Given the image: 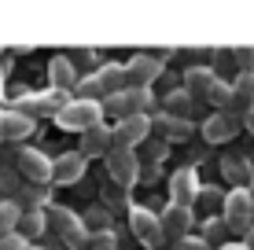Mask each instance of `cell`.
Masks as SVG:
<instances>
[{"mask_svg":"<svg viewBox=\"0 0 254 250\" xmlns=\"http://www.w3.org/2000/svg\"><path fill=\"white\" fill-rule=\"evenodd\" d=\"M243 125H247V129H251V136H254V110H251L247 118H243Z\"/></svg>","mask_w":254,"mask_h":250,"instance_id":"cell-34","label":"cell"},{"mask_svg":"<svg viewBox=\"0 0 254 250\" xmlns=\"http://www.w3.org/2000/svg\"><path fill=\"white\" fill-rule=\"evenodd\" d=\"M151 103H155L151 89H122V92H115V96L103 100V110L115 114L118 122H126V118H133V114H144Z\"/></svg>","mask_w":254,"mask_h":250,"instance_id":"cell-2","label":"cell"},{"mask_svg":"<svg viewBox=\"0 0 254 250\" xmlns=\"http://www.w3.org/2000/svg\"><path fill=\"white\" fill-rule=\"evenodd\" d=\"M217 202V188H203V192H199V202L195 206H214Z\"/></svg>","mask_w":254,"mask_h":250,"instance_id":"cell-32","label":"cell"},{"mask_svg":"<svg viewBox=\"0 0 254 250\" xmlns=\"http://www.w3.org/2000/svg\"><path fill=\"white\" fill-rule=\"evenodd\" d=\"M199 192H203V184H199L195 169H177V173L170 177V202L173 206H195L199 202Z\"/></svg>","mask_w":254,"mask_h":250,"instance_id":"cell-6","label":"cell"},{"mask_svg":"<svg viewBox=\"0 0 254 250\" xmlns=\"http://www.w3.org/2000/svg\"><path fill=\"white\" fill-rule=\"evenodd\" d=\"M221 250H251L247 243H221Z\"/></svg>","mask_w":254,"mask_h":250,"instance_id":"cell-33","label":"cell"},{"mask_svg":"<svg viewBox=\"0 0 254 250\" xmlns=\"http://www.w3.org/2000/svg\"><path fill=\"white\" fill-rule=\"evenodd\" d=\"M103 103L100 100H70L63 110H59V129H66V133H89V129H96V125H103Z\"/></svg>","mask_w":254,"mask_h":250,"instance_id":"cell-1","label":"cell"},{"mask_svg":"<svg viewBox=\"0 0 254 250\" xmlns=\"http://www.w3.org/2000/svg\"><path fill=\"white\" fill-rule=\"evenodd\" d=\"M126 74H129V89H151L155 77H162V59L159 55H133Z\"/></svg>","mask_w":254,"mask_h":250,"instance_id":"cell-11","label":"cell"},{"mask_svg":"<svg viewBox=\"0 0 254 250\" xmlns=\"http://www.w3.org/2000/svg\"><path fill=\"white\" fill-rule=\"evenodd\" d=\"M221 173L229 177L232 184H251V180H254L251 166H247V162H243V158H229V162H225V166H221Z\"/></svg>","mask_w":254,"mask_h":250,"instance_id":"cell-24","label":"cell"},{"mask_svg":"<svg viewBox=\"0 0 254 250\" xmlns=\"http://www.w3.org/2000/svg\"><path fill=\"white\" fill-rule=\"evenodd\" d=\"M243 243H247V247H251V250H254V228H251V232H247V236H243Z\"/></svg>","mask_w":254,"mask_h":250,"instance_id":"cell-35","label":"cell"},{"mask_svg":"<svg viewBox=\"0 0 254 250\" xmlns=\"http://www.w3.org/2000/svg\"><path fill=\"white\" fill-rule=\"evenodd\" d=\"M210 103H214L217 110H232V85L217 81V85H214V92H210Z\"/></svg>","mask_w":254,"mask_h":250,"instance_id":"cell-25","label":"cell"},{"mask_svg":"<svg viewBox=\"0 0 254 250\" xmlns=\"http://www.w3.org/2000/svg\"><path fill=\"white\" fill-rule=\"evenodd\" d=\"M30 250H41V247H30Z\"/></svg>","mask_w":254,"mask_h":250,"instance_id":"cell-37","label":"cell"},{"mask_svg":"<svg viewBox=\"0 0 254 250\" xmlns=\"http://www.w3.org/2000/svg\"><path fill=\"white\" fill-rule=\"evenodd\" d=\"M191 110H195V96H191L188 89H173L170 96H166V114L191 118Z\"/></svg>","mask_w":254,"mask_h":250,"instance_id":"cell-22","label":"cell"},{"mask_svg":"<svg viewBox=\"0 0 254 250\" xmlns=\"http://www.w3.org/2000/svg\"><path fill=\"white\" fill-rule=\"evenodd\" d=\"M107 169H111V177H115V184H118V188L136 184V177H140V162H136L133 148H115V151L107 154Z\"/></svg>","mask_w":254,"mask_h":250,"instance_id":"cell-7","label":"cell"},{"mask_svg":"<svg viewBox=\"0 0 254 250\" xmlns=\"http://www.w3.org/2000/svg\"><path fill=\"white\" fill-rule=\"evenodd\" d=\"M247 192H251V199H254V180H251V184H247Z\"/></svg>","mask_w":254,"mask_h":250,"instance_id":"cell-36","label":"cell"},{"mask_svg":"<svg viewBox=\"0 0 254 250\" xmlns=\"http://www.w3.org/2000/svg\"><path fill=\"white\" fill-rule=\"evenodd\" d=\"M129 228L144 247H162V217L151 213L147 206H129Z\"/></svg>","mask_w":254,"mask_h":250,"instance_id":"cell-4","label":"cell"},{"mask_svg":"<svg viewBox=\"0 0 254 250\" xmlns=\"http://www.w3.org/2000/svg\"><path fill=\"white\" fill-rule=\"evenodd\" d=\"M188 228H191V210L188 206H166L162 210V232L173 239V243H181V239H188Z\"/></svg>","mask_w":254,"mask_h":250,"instance_id":"cell-13","label":"cell"},{"mask_svg":"<svg viewBox=\"0 0 254 250\" xmlns=\"http://www.w3.org/2000/svg\"><path fill=\"white\" fill-rule=\"evenodd\" d=\"M232 110L243 118L254 110V74H240L232 81Z\"/></svg>","mask_w":254,"mask_h":250,"instance_id":"cell-18","label":"cell"},{"mask_svg":"<svg viewBox=\"0 0 254 250\" xmlns=\"http://www.w3.org/2000/svg\"><path fill=\"white\" fill-rule=\"evenodd\" d=\"M225 225L229 232H243V236L254 228V199L247 188H236L225 195Z\"/></svg>","mask_w":254,"mask_h":250,"instance_id":"cell-3","label":"cell"},{"mask_svg":"<svg viewBox=\"0 0 254 250\" xmlns=\"http://www.w3.org/2000/svg\"><path fill=\"white\" fill-rule=\"evenodd\" d=\"M173 250H210V243L203 236H188V239H181V243H173Z\"/></svg>","mask_w":254,"mask_h":250,"instance_id":"cell-31","label":"cell"},{"mask_svg":"<svg viewBox=\"0 0 254 250\" xmlns=\"http://www.w3.org/2000/svg\"><path fill=\"white\" fill-rule=\"evenodd\" d=\"M19 202H0V236H11V232H19V221H22Z\"/></svg>","mask_w":254,"mask_h":250,"instance_id":"cell-23","label":"cell"},{"mask_svg":"<svg viewBox=\"0 0 254 250\" xmlns=\"http://www.w3.org/2000/svg\"><path fill=\"white\" fill-rule=\"evenodd\" d=\"M118 144H115V125H96L89 133H81V151L85 158H96V154H111Z\"/></svg>","mask_w":254,"mask_h":250,"instance_id":"cell-12","label":"cell"},{"mask_svg":"<svg viewBox=\"0 0 254 250\" xmlns=\"http://www.w3.org/2000/svg\"><path fill=\"white\" fill-rule=\"evenodd\" d=\"M48 74H52V89H59V92H74L77 85H81L74 59H66V55H56V59H52V63H48Z\"/></svg>","mask_w":254,"mask_h":250,"instance_id":"cell-14","label":"cell"},{"mask_svg":"<svg viewBox=\"0 0 254 250\" xmlns=\"http://www.w3.org/2000/svg\"><path fill=\"white\" fill-rule=\"evenodd\" d=\"M19 173H22V177H30L33 184H45V180L56 177V162H52L45 151L26 148V151H19Z\"/></svg>","mask_w":254,"mask_h":250,"instance_id":"cell-9","label":"cell"},{"mask_svg":"<svg viewBox=\"0 0 254 250\" xmlns=\"http://www.w3.org/2000/svg\"><path fill=\"white\" fill-rule=\"evenodd\" d=\"M89 250H115V232H92Z\"/></svg>","mask_w":254,"mask_h":250,"instance_id":"cell-30","label":"cell"},{"mask_svg":"<svg viewBox=\"0 0 254 250\" xmlns=\"http://www.w3.org/2000/svg\"><path fill=\"white\" fill-rule=\"evenodd\" d=\"M96 81H100V89H103V100L122 92V89H129V74H126V66H118V63L100 66V70H96Z\"/></svg>","mask_w":254,"mask_h":250,"instance_id":"cell-19","label":"cell"},{"mask_svg":"<svg viewBox=\"0 0 254 250\" xmlns=\"http://www.w3.org/2000/svg\"><path fill=\"white\" fill-rule=\"evenodd\" d=\"M225 232H229L225 217H210L206 228H203V239H206V243H217V239H225Z\"/></svg>","mask_w":254,"mask_h":250,"instance_id":"cell-27","label":"cell"},{"mask_svg":"<svg viewBox=\"0 0 254 250\" xmlns=\"http://www.w3.org/2000/svg\"><path fill=\"white\" fill-rule=\"evenodd\" d=\"M66 103H70V100H66V92L48 89V92H37V96H22L15 110H22L26 118H37V114H52V118H59V110H63Z\"/></svg>","mask_w":254,"mask_h":250,"instance_id":"cell-5","label":"cell"},{"mask_svg":"<svg viewBox=\"0 0 254 250\" xmlns=\"http://www.w3.org/2000/svg\"><path fill=\"white\" fill-rule=\"evenodd\" d=\"M240 129H243V118L236 114V110H214L203 122V136L210 144H221V140H232Z\"/></svg>","mask_w":254,"mask_h":250,"instance_id":"cell-8","label":"cell"},{"mask_svg":"<svg viewBox=\"0 0 254 250\" xmlns=\"http://www.w3.org/2000/svg\"><path fill=\"white\" fill-rule=\"evenodd\" d=\"M45 228H48V210H45V206H33V210H26L22 221H19V232H22L26 239L45 236Z\"/></svg>","mask_w":254,"mask_h":250,"instance_id":"cell-21","label":"cell"},{"mask_svg":"<svg viewBox=\"0 0 254 250\" xmlns=\"http://www.w3.org/2000/svg\"><path fill=\"white\" fill-rule=\"evenodd\" d=\"M33 133V118L22 110H0V140H22Z\"/></svg>","mask_w":254,"mask_h":250,"instance_id":"cell-17","label":"cell"},{"mask_svg":"<svg viewBox=\"0 0 254 250\" xmlns=\"http://www.w3.org/2000/svg\"><path fill=\"white\" fill-rule=\"evenodd\" d=\"M33 243L22 236V232H11V236H0V250H30Z\"/></svg>","mask_w":254,"mask_h":250,"instance_id":"cell-29","label":"cell"},{"mask_svg":"<svg viewBox=\"0 0 254 250\" xmlns=\"http://www.w3.org/2000/svg\"><path fill=\"white\" fill-rule=\"evenodd\" d=\"M151 129H155V122L147 114H133V118L115 125V144L118 148H136V144H144L151 136Z\"/></svg>","mask_w":254,"mask_h":250,"instance_id":"cell-10","label":"cell"},{"mask_svg":"<svg viewBox=\"0 0 254 250\" xmlns=\"http://www.w3.org/2000/svg\"><path fill=\"white\" fill-rule=\"evenodd\" d=\"M85 228H92V232H111V217H107V210H89V221H85Z\"/></svg>","mask_w":254,"mask_h":250,"instance_id":"cell-28","label":"cell"},{"mask_svg":"<svg viewBox=\"0 0 254 250\" xmlns=\"http://www.w3.org/2000/svg\"><path fill=\"white\" fill-rule=\"evenodd\" d=\"M151 122H155V133H162L166 140H173V144L191 136V122H188V118H177V114H166V110H162V114L151 118Z\"/></svg>","mask_w":254,"mask_h":250,"instance_id":"cell-20","label":"cell"},{"mask_svg":"<svg viewBox=\"0 0 254 250\" xmlns=\"http://www.w3.org/2000/svg\"><path fill=\"white\" fill-rule=\"evenodd\" d=\"M85 154L81 151H66V154H59L56 158V184H74V180H81V173H85Z\"/></svg>","mask_w":254,"mask_h":250,"instance_id":"cell-16","label":"cell"},{"mask_svg":"<svg viewBox=\"0 0 254 250\" xmlns=\"http://www.w3.org/2000/svg\"><path fill=\"white\" fill-rule=\"evenodd\" d=\"M232 59H236V66H240V74H254V48H247V45L232 48Z\"/></svg>","mask_w":254,"mask_h":250,"instance_id":"cell-26","label":"cell"},{"mask_svg":"<svg viewBox=\"0 0 254 250\" xmlns=\"http://www.w3.org/2000/svg\"><path fill=\"white\" fill-rule=\"evenodd\" d=\"M214 85H217V74L210 70V66H188V70H185V89L195 100H210Z\"/></svg>","mask_w":254,"mask_h":250,"instance_id":"cell-15","label":"cell"}]
</instances>
